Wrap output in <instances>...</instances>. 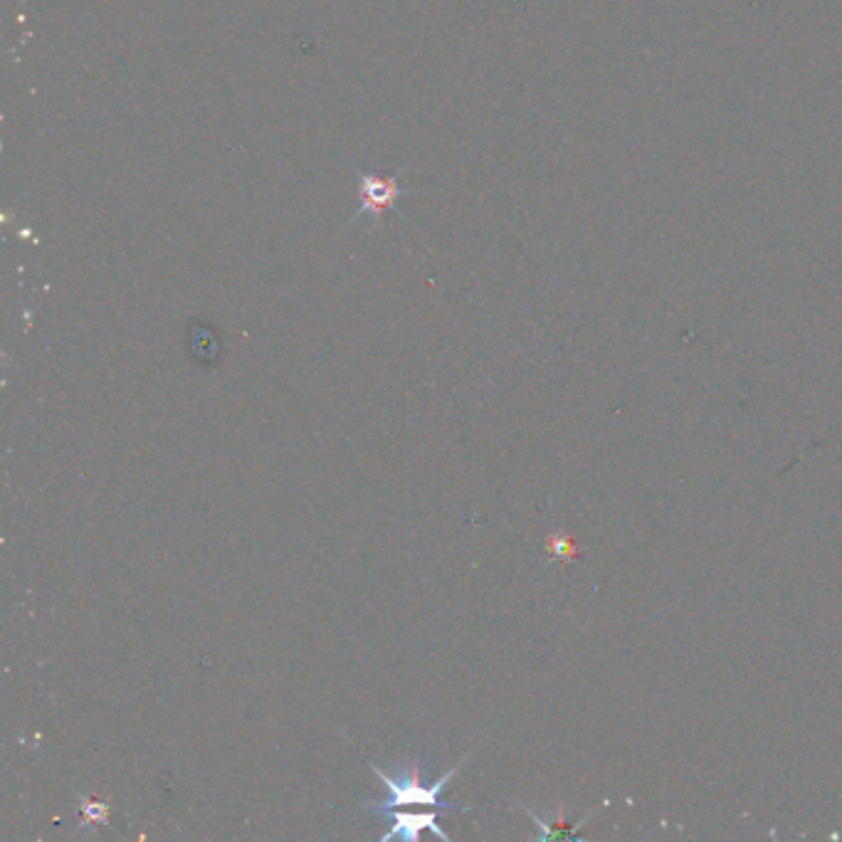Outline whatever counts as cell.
<instances>
[{"mask_svg": "<svg viewBox=\"0 0 842 842\" xmlns=\"http://www.w3.org/2000/svg\"><path fill=\"white\" fill-rule=\"evenodd\" d=\"M84 820L87 823H107V805L104 803H82Z\"/></svg>", "mask_w": 842, "mask_h": 842, "instance_id": "4", "label": "cell"}, {"mask_svg": "<svg viewBox=\"0 0 842 842\" xmlns=\"http://www.w3.org/2000/svg\"><path fill=\"white\" fill-rule=\"evenodd\" d=\"M359 178H361V208L354 213V220L356 218H363V215H371L373 220L381 218L386 210L396 208V201L403 196V193H408V188L398 186V173L391 178H381V176H373V173H366V171H359Z\"/></svg>", "mask_w": 842, "mask_h": 842, "instance_id": "2", "label": "cell"}, {"mask_svg": "<svg viewBox=\"0 0 842 842\" xmlns=\"http://www.w3.org/2000/svg\"><path fill=\"white\" fill-rule=\"evenodd\" d=\"M388 818H391L393 825H391V830H388V833L381 838L383 842H388V840H393V838L415 840L423 828L433 830V833L438 835V838L445 840V842L450 840V838H447L445 830H442L440 825H438V813L420 815V813H398V810H393V813H388Z\"/></svg>", "mask_w": 842, "mask_h": 842, "instance_id": "3", "label": "cell"}, {"mask_svg": "<svg viewBox=\"0 0 842 842\" xmlns=\"http://www.w3.org/2000/svg\"><path fill=\"white\" fill-rule=\"evenodd\" d=\"M467 756H470V754L462 756V761L457 763L455 768H450L445 776L438 778L433 786H423V783H420L418 761H410L408 766H405L403 776H398V778L386 776L381 768H376V763H368V766H371V771L376 773V776L381 778L383 783H386L388 798L381 803L366 801L361 805V810H373V813H381V815L393 813V810H401V808H405V805H420V808H445V810H455V813H457V810H470V808H455V805H447V803L440 801L442 788L447 786V781H450V778H455V773L460 771L462 763L467 761Z\"/></svg>", "mask_w": 842, "mask_h": 842, "instance_id": "1", "label": "cell"}]
</instances>
